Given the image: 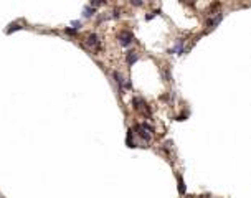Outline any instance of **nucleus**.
Segmentation results:
<instances>
[{
	"instance_id": "nucleus-1",
	"label": "nucleus",
	"mask_w": 251,
	"mask_h": 198,
	"mask_svg": "<svg viewBox=\"0 0 251 198\" xmlns=\"http://www.w3.org/2000/svg\"><path fill=\"white\" fill-rule=\"evenodd\" d=\"M117 40L122 46H129V45L134 41V35L130 33V31H121V33L117 35Z\"/></svg>"
},
{
	"instance_id": "nucleus-2",
	"label": "nucleus",
	"mask_w": 251,
	"mask_h": 198,
	"mask_svg": "<svg viewBox=\"0 0 251 198\" xmlns=\"http://www.w3.org/2000/svg\"><path fill=\"white\" fill-rule=\"evenodd\" d=\"M86 45H88L89 48L96 50V51H99V50H101V41H99V38H98V35H96V33L88 35V38H86Z\"/></svg>"
},
{
	"instance_id": "nucleus-3",
	"label": "nucleus",
	"mask_w": 251,
	"mask_h": 198,
	"mask_svg": "<svg viewBox=\"0 0 251 198\" xmlns=\"http://www.w3.org/2000/svg\"><path fill=\"white\" fill-rule=\"evenodd\" d=\"M221 18H223V13H221V12H217V13H215V17L208 18V22H207V30H213V28H217L218 25H220Z\"/></svg>"
},
{
	"instance_id": "nucleus-4",
	"label": "nucleus",
	"mask_w": 251,
	"mask_h": 198,
	"mask_svg": "<svg viewBox=\"0 0 251 198\" xmlns=\"http://www.w3.org/2000/svg\"><path fill=\"white\" fill-rule=\"evenodd\" d=\"M134 130H137V134H139V137H140V139H144L147 144L150 142V134L147 132V130L144 129V127L140 126V124H136V127H134Z\"/></svg>"
},
{
	"instance_id": "nucleus-5",
	"label": "nucleus",
	"mask_w": 251,
	"mask_h": 198,
	"mask_svg": "<svg viewBox=\"0 0 251 198\" xmlns=\"http://www.w3.org/2000/svg\"><path fill=\"white\" fill-rule=\"evenodd\" d=\"M112 78H114V81H116V83H117V86H119V89H124V83H126V79H124V78H122V74L121 73H119V71H114V73H112Z\"/></svg>"
},
{
	"instance_id": "nucleus-6",
	"label": "nucleus",
	"mask_w": 251,
	"mask_h": 198,
	"mask_svg": "<svg viewBox=\"0 0 251 198\" xmlns=\"http://www.w3.org/2000/svg\"><path fill=\"white\" fill-rule=\"evenodd\" d=\"M132 136H134V130H132V127H130V129H127V139H126V144H127V147L136 148V147H137V144L134 142Z\"/></svg>"
},
{
	"instance_id": "nucleus-7",
	"label": "nucleus",
	"mask_w": 251,
	"mask_h": 198,
	"mask_svg": "<svg viewBox=\"0 0 251 198\" xmlns=\"http://www.w3.org/2000/svg\"><path fill=\"white\" fill-rule=\"evenodd\" d=\"M137 59H139V55H137L136 51H129V53H127V56H126V61H127V65H129V66H132L134 63L137 61Z\"/></svg>"
},
{
	"instance_id": "nucleus-8",
	"label": "nucleus",
	"mask_w": 251,
	"mask_h": 198,
	"mask_svg": "<svg viewBox=\"0 0 251 198\" xmlns=\"http://www.w3.org/2000/svg\"><path fill=\"white\" fill-rule=\"evenodd\" d=\"M177 182H179V193L180 195H185V182H183V177L180 173H177Z\"/></svg>"
},
{
	"instance_id": "nucleus-9",
	"label": "nucleus",
	"mask_w": 251,
	"mask_h": 198,
	"mask_svg": "<svg viewBox=\"0 0 251 198\" xmlns=\"http://www.w3.org/2000/svg\"><path fill=\"white\" fill-rule=\"evenodd\" d=\"M22 28H23V27H22L20 23H17V22H15V23H10L8 28L5 30V33H7V35H12L13 31H18V30H22Z\"/></svg>"
},
{
	"instance_id": "nucleus-10",
	"label": "nucleus",
	"mask_w": 251,
	"mask_h": 198,
	"mask_svg": "<svg viewBox=\"0 0 251 198\" xmlns=\"http://www.w3.org/2000/svg\"><path fill=\"white\" fill-rule=\"evenodd\" d=\"M94 13H96V10H94L93 7H89V5H86L83 8V17L84 18H91V17H94Z\"/></svg>"
},
{
	"instance_id": "nucleus-11",
	"label": "nucleus",
	"mask_w": 251,
	"mask_h": 198,
	"mask_svg": "<svg viewBox=\"0 0 251 198\" xmlns=\"http://www.w3.org/2000/svg\"><path fill=\"white\" fill-rule=\"evenodd\" d=\"M132 106H134V109H136V111H139L142 106H146V102H144L142 97H132Z\"/></svg>"
},
{
	"instance_id": "nucleus-12",
	"label": "nucleus",
	"mask_w": 251,
	"mask_h": 198,
	"mask_svg": "<svg viewBox=\"0 0 251 198\" xmlns=\"http://www.w3.org/2000/svg\"><path fill=\"white\" fill-rule=\"evenodd\" d=\"M162 76H164L165 81H172V74H170L169 66H164V68H162Z\"/></svg>"
},
{
	"instance_id": "nucleus-13",
	"label": "nucleus",
	"mask_w": 251,
	"mask_h": 198,
	"mask_svg": "<svg viewBox=\"0 0 251 198\" xmlns=\"http://www.w3.org/2000/svg\"><path fill=\"white\" fill-rule=\"evenodd\" d=\"M71 25H73V27H75V30H79V28H81V25H83V23H81L79 20H73V22H71Z\"/></svg>"
},
{
	"instance_id": "nucleus-14",
	"label": "nucleus",
	"mask_w": 251,
	"mask_h": 198,
	"mask_svg": "<svg viewBox=\"0 0 251 198\" xmlns=\"http://www.w3.org/2000/svg\"><path fill=\"white\" fill-rule=\"evenodd\" d=\"M65 31H66L68 35H76V33H78V30H75V28H69V27H66Z\"/></svg>"
},
{
	"instance_id": "nucleus-15",
	"label": "nucleus",
	"mask_w": 251,
	"mask_h": 198,
	"mask_svg": "<svg viewBox=\"0 0 251 198\" xmlns=\"http://www.w3.org/2000/svg\"><path fill=\"white\" fill-rule=\"evenodd\" d=\"M101 5H104V2H91L89 3V7H93V8L94 7H101Z\"/></svg>"
},
{
	"instance_id": "nucleus-16",
	"label": "nucleus",
	"mask_w": 251,
	"mask_h": 198,
	"mask_svg": "<svg viewBox=\"0 0 251 198\" xmlns=\"http://www.w3.org/2000/svg\"><path fill=\"white\" fill-rule=\"evenodd\" d=\"M119 17H121V12H119V10L116 8L114 12H112V18H119Z\"/></svg>"
},
{
	"instance_id": "nucleus-17",
	"label": "nucleus",
	"mask_w": 251,
	"mask_h": 198,
	"mask_svg": "<svg viewBox=\"0 0 251 198\" xmlns=\"http://www.w3.org/2000/svg\"><path fill=\"white\" fill-rule=\"evenodd\" d=\"M185 119H187V116H179V117H177V121H185Z\"/></svg>"
},
{
	"instance_id": "nucleus-18",
	"label": "nucleus",
	"mask_w": 251,
	"mask_h": 198,
	"mask_svg": "<svg viewBox=\"0 0 251 198\" xmlns=\"http://www.w3.org/2000/svg\"><path fill=\"white\" fill-rule=\"evenodd\" d=\"M130 3H132V5H136V7H140V5H142V2H130Z\"/></svg>"
}]
</instances>
